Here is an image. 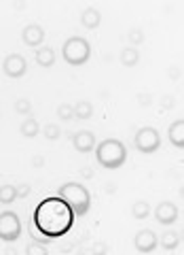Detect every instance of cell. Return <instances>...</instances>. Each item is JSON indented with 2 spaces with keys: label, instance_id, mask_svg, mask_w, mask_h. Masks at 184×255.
<instances>
[{
  "label": "cell",
  "instance_id": "cell-1",
  "mask_svg": "<svg viewBox=\"0 0 184 255\" xmlns=\"http://www.w3.org/2000/svg\"><path fill=\"white\" fill-rule=\"evenodd\" d=\"M74 219L76 215L72 206L61 196H51L36 204L32 215V228H36V232L43 236L41 241L47 243L51 238L66 236L74 226Z\"/></svg>",
  "mask_w": 184,
  "mask_h": 255
},
{
  "label": "cell",
  "instance_id": "cell-2",
  "mask_svg": "<svg viewBox=\"0 0 184 255\" xmlns=\"http://www.w3.org/2000/svg\"><path fill=\"white\" fill-rule=\"evenodd\" d=\"M95 162L106 170H119L127 162V147L123 140L104 138L95 145Z\"/></svg>",
  "mask_w": 184,
  "mask_h": 255
},
{
  "label": "cell",
  "instance_id": "cell-3",
  "mask_svg": "<svg viewBox=\"0 0 184 255\" xmlns=\"http://www.w3.org/2000/svg\"><path fill=\"white\" fill-rule=\"evenodd\" d=\"M58 196H61L66 200L72 211H74L76 217H85L91 209V194L83 183H76V181H68L58 189Z\"/></svg>",
  "mask_w": 184,
  "mask_h": 255
},
{
  "label": "cell",
  "instance_id": "cell-4",
  "mask_svg": "<svg viewBox=\"0 0 184 255\" xmlns=\"http://www.w3.org/2000/svg\"><path fill=\"white\" fill-rule=\"evenodd\" d=\"M61 58L68 66H85L91 58V45L83 36H70L66 43L61 45Z\"/></svg>",
  "mask_w": 184,
  "mask_h": 255
},
{
  "label": "cell",
  "instance_id": "cell-5",
  "mask_svg": "<svg viewBox=\"0 0 184 255\" xmlns=\"http://www.w3.org/2000/svg\"><path fill=\"white\" fill-rule=\"evenodd\" d=\"M133 147H135V151H140V153H144V155H153L161 149V134H159L157 128L144 126L135 132Z\"/></svg>",
  "mask_w": 184,
  "mask_h": 255
},
{
  "label": "cell",
  "instance_id": "cell-6",
  "mask_svg": "<svg viewBox=\"0 0 184 255\" xmlns=\"http://www.w3.org/2000/svg\"><path fill=\"white\" fill-rule=\"evenodd\" d=\"M21 232H23V223L17 213L13 211L0 213V241L15 243L21 238Z\"/></svg>",
  "mask_w": 184,
  "mask_h": 255
},
{
  "label": "cell",
  "instance_id": "cell-7",
  "mask_svg": "<svg viewBox=\"0 0 184 255\" xmlns=\"http://www.w3.org/2000/svg\"><path fill=\"white\" fill-rule=\"evenodd\" d=\"M2 73L6 77H11V79H21L23 75L28 73V62H26V58L19 55V53L6 55L4 62H2Z\"/></svg>",
  "mask_w": 184,
  "mask_h": 255
},
{
  "label": "cell",
  "instance_id": "cell-8",
  "mask_svg": "<svg viewBox=\"0 0 184 255\" xmlns=\"http://www.w3.org/2000/svg\"><path fill=\"white\" fill-rule=\"evenodd\" d=\"M133 247H135V251H140V253H153L159 247V236L153 230H140L133 238Z\"/></svg>",
  "mask_w": 184,
  "mask_h": 255
},
{
  "label": "cell",
  "instance_id": "cell-9",
  "mask_svg": "<svg viewBox=\"0 0 184 255\" xmlns=\"http://www.w3.org/2000/svg\"><path fill=\"white\" fill-rule=\"evenodd\" d=\"M178 206L174 202H159L157 209H155V219L157 223H161V226H174L176 221H178Z\"/></svg>",
  "mask_w": 184,
  "mask_h": 255
},
{
  "label": "cell",
  "instance_id": "cell-10",
  "mask_svg": "<svg viewBox=\"0 0 184 255\" xmlns=\"http://www.w3.org/2000/svg\"><path fill=\"white\" fill-rule=\"evenodd\" d=\"M72 145L78 153H91L98 145V140H95V134L91 130H78L74 136H72Z\"/></svg>",
  "mask_w": 184,
  "mask_h": 255
},
{
  "label": "cell",
  "instance_id": "cell-11",
  "mask_svg": "<svg viewBox=\"0 0 184 255\" xmlns=\"http://www.w3.org/2000/svg\"><path fill=\"white\" fill-rule=\"evenodd\" d=\"M21 41H23V45L36 49V47H41L45 43V30L38 26V23H28V26L21 30Z\"/></svg>",
  "mask_w": 184,
  "mask_h": 255
},
{
  "label": "cell",
  "instance_id": "cell-12",
  "mask_svg": "<svg viewBox=\"0 0 184 255\" xmlns=\"http://www.w3.org/2000/svg\"><path fill=\"white\" fill-rule=\"evenodd\" d=\"M167 136H170V142L174 147L184 149V119H176L174 124H170Z\"/></svg>",
  "mask_w": 184,
  "mask_h": 255
},
{
  "label": "cell",
  "instance_id": "cell-13",
  "mask_svg": "<svg viewBox=\"0 0 184 255\" xmlns=\"http://www.w3.org/2000/svg\"><path fill=\"white\" fill-rule=\"evenodd\" d=\"M81 23H83V28H87V30L100 28V23H102V13L95 9V6H87V9L81 13Z\"/></svg>",
  "mask_w": 184,
  "mask_h": 255
},
{
  "label": "cell",
  "instance_id": "cell-14",
  "mask_svg": "<svg viewBox=\"0 0 184 255\" xmlns=\"http://www.w3.org/2000/svg\"><path fill=\"white\" fill-rule=\"evenodd\" d=\"M34 60L41 68H51L55 64V51L51 47H36V53H34Z\"/></svg>",
  "mask_w": 184,
  "mask_h": 255
},
{
  "label": "cell",
  "instance_id": "cell-15",
  "mask_svg": "<svg viewBox=\"0 0 184 255\" xmlns=\"http://www.w3.org/2000/svg\"><path fill=\"white\" fill-rule=\"evenodd\" d=\"M38 132H41V124H38V119L30 117V115H28V119H23L19 126V134L23 138H34V136H38Z\"/></svg>",
  "mask_w": 184,
  "mask_h": 255
},
{
  "label": "cell",
  "instance_id": "cell-16",
  "mask_svg": "<svg viewBox=\"0 0 184 255\" xmlns=\"http://www.w3.org/2000/svg\"><path fill=\"white\" fill-rule=\"evenodd\" d=\"M119 62L123 64L125 68H133L135 64L140 62V51H138V47H125V49L121 51V55H119Z\"/></svg>",
  "mask_w": 184,
  "mask_h": 255
},
{
  "label": "cell",
  "instance_id": "cell-17",
  "mask_svg": "<svg viewBox=\"0 0 184 255\" xmlns=\"http://www.w3.org/2000/svg\"><path fill=\"white\" fill-rule=\"evenodd\" d=\"M93 117V105L89 100H78L74 105V122H87Z\"/></svg>",
  "mask_w": 184,
  "mask_h": 255
},
{
  "label": "cell",
  "instance_id": "cell-18",
  "mask_svg": "<svg viewBox=\"0 0 184 255\" xmlns=\"http://www.w3.org/2000/svg\"><path fill=\"white\" fill-rule=\"evenodd\" d=\"M159 245H161L163 251H176V249H178V245H180L178 232H172V230L163 232L161 236H159Z\"/></svg>",
  "mask_w": 184,
  "mask_h": 255
},
{
  "label": "cell",
  "instance_id": "cell-19",
  "mask_svg": "<svg viewBox=\"0 0 184 255\" xmlns=\"http://www.w3.org/2000/svg\"><path fill=\"white\" fill-rule=\"evenodd\" d=\"M131 215L138 221H142V219H146L148 215H150V204L146 202V200H138V202H133V206H131Z\"/></svg>",
  "mask_w": 184,
  "mask_h": 255
},
{
  "label": "cell",
  "instance_id": "cell-20",
  "mask_svg": "<svg viewBox=\"0 0 184 255\" xmlns=\"http://www.w3.org/2000/svg\"><path fill=\"white\" fill-rule=\"evenodd\" d=\"M15 200H17V187L15 185L0 187V204H13Z\"/></svg>",
  "mask_w": 184,
  "mask_h": 255
},
{
  "label": "cell",
  "instance_id": "cell-21",
  "mask_svg": "<svg viewBox=\"0 0 184 255\" xmlns=\"http://www.w3.org/2000/svg\"><path fill=\"white\" fill-rule=\"evenodd\" d=\"M47 253H49V247L43 241H34L26 247V255H47Z\"/></svg>",
  "mask_w": 184,
  "mask_h": 255
},
{
  "label": "cell",
  "instance_id": "cell-22",
  "mask_svg": "<svg viewBox=\"0 0 184 255\" xmlns=\"http://www.w3.org/2000/svg\"><path fill=\"white\" fill-rule=\"evenodd\" d=\"M58 117L61 122H74V107L68 105V102H63V105L58 107Z\"/></svg>",
  "mask_w": 184,
  "mask_h": 255
},
{
  "label": "cell",
  "instance_id": "cell-23",
  "mask_svg": "<svg viewBox=\"0 0 184 255\" xmlns=\"http://www.w3.org/2000/svg\"><path fill=\"white\" fill-rule=\"evenodd\" d=\"M43 134H45L47 140H58V138L61 136V130H60L58 124H47V126L43 128Z\"/></svg>",
  "mask_w": 184,
  "mask_h": 255
},
{
  "label": "cell",
  "instance_id": "cell-24",
  "mask_svg": "<svg viewBox=\"0 0 184 255\" xmlns=\"http://www.w3.org/2000/svg\"><path fill=\"white\" fill-rule=\"evenodd\" d=\"M15 111H17L19 115H30L32 113V102L28 98H17V102H15Z\"/></svg>",
  "mask_w": 184,
  "mask_h": 255
},
{
  "label": "cell",
  "instance_id": "cell-25",
  "mask_svg": "<svg viewBox=\"0 0 184 255\" xmlns=\"http://www.w3.org/2000/svg\"><path fill=\"white\" fill-rule=\"evenodd\" d=\"M127 38H129V43H131V47H138V45H142L144 43V32L140 30V28H133V30H129V34H127Z\"/></svg>",
  "mask_w": 184,
  "mask_h": 255
},
{
  "label": "cell",
  "instance_id": "cell-26",
  "mask_svg": "<svg viewBox=\"0 0 184 255\" xmlns=\"http://www.w3.org/2000/svg\"><path fill=\"white\" fill-rule=\"evenodd\" d=\"M30 191H32V187L28 185V183H21V185H17V198H28L30 196Z\"/></svg>",
  "mask_w": 184,
  "mask_h": 255
},
{
  "label": "cell",
  "instance_id": "cell-27",
  "mask_svg": "<svg viewBox=\"0 0 184 255\" xmlns=\"http://www.w3.org/2000/svg\"><path fill=\"white\" fill-rule=\"evenodd\" d=\"M89 251H95V253H108V247H106V245H102V243H98V245H93Z\"/></svg>",
  "mask_w": 184,
  "mask_h": 255
},
{
  "label": "cell",
  "instance_id": "cell-28",
  "mask_svg": "<svg viewBox=\"0 0 184 255\" xmlns=\"http://www.w3.org/2000/svg\"><path fill=\"white\" fill-rule=\"evenodd\" d=\"M43 164H45V159H43L41 155H34V157H32V166H34V168H43Z\"/></svg>",
  "mask_w": 184,
  "mask_h": 255
},
{
  "label": "cell",
  "instance_id": "cell-29",
  "mask_svg": "<svg viewBox=\"0 0 184 255\" xmlns=\"http://www.w3.org/2000/svg\"><path fill=\"white\" fill-rule=\"evenodd\" d=\"M163 107H165V109H167V107H170V109L174 107V98H172V96H170V98H167V96L163 98Z\"/></svg>",
  "mask_w": 184,
  "mask_h": 255
},
{
  "label": "cell",
  "instance_id": "cell-30",
  "mask_svg": "<svg viewBox=\"0 0 184 255\" xmlns=\"http://www.w3.org/2000/svg\"><path fill=\"white\" fill-rule=\"evenodd\" d=\"M81 174H83V177H85V179H91V177H93V172H91V168H83V170H81Z\"/></svg>",
  "mask_w": 184,
  "mask_h": 255
}]
</instances>
